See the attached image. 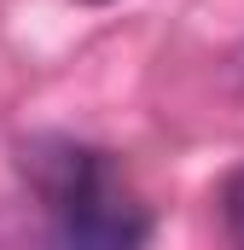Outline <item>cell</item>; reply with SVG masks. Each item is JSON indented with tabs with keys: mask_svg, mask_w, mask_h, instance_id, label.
<instances>
[{
	"mask_svg": "<svg viewBox=\"0 0 244 250\" xmlns=\"http://www.w3.org/2000/svg\"><path fill=\"white\" fill-rule=\"evenodd\" d=\"M81 6H117V0H81Z\"/></svg>",
	"mask_w": 244,
	"mask_h": 250,
	"instance_id": "obj_3",
	"label": "cell"
},
{
	"mask_svg": "<svg viewBox=\"0 0 244 250\" xmlns=\"http://www.w3.org/2000/svg\"><path fill=\"white\" fill-rule=\"evenodd\" d=\"M18 175L41 204L53 250H145L151 245V209L111 151L70 140V134H41V140L18 146Z\"/></svg>",
	"mask_w": 244,
	"mask_h": 250,
	"instance_id": "obj_1",
	"label": "cell"
},
{
	"mask_svg": "<svg viewBox=\"0 0 244 250\" xmlns=\"http://www.w3.org/2000/svg\"><path fill=\"white\" fill-rule=\"evenodd\" d=\"M221 227H227V245L244 250V169H233L221 187Z\"/></svg>",
	"mask_w": 244,
	"mask_h": 250,
	"instance_id": "obj_2",
	"label": "cell"
}]
</instances>
